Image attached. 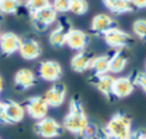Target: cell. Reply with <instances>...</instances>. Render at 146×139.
<instances>
[{
    "instance_id": "6da1fadb",
    "label": "cell",
    "mask_w": 146,
    "mask_h": 139,
    "mask_svg": "<svg viewBox=\"0 0 146 139\" xmlns=\"http://www.w3.org/2000/svg\"><path fill=\"white\" fill-rule=\"evenodd\" d=\"M89 124V120L82 101L78 96H74L70 100L68 111L63 120V129L71 132L74 136H79Z\"/></svg>"
},
{
    "instance_id": "7a4b0ae2",
    "label": "cell",
    "mask_w": 146,
    "mask_h": 139,
    "mask_svg": "<svg viewBox=\"0 0 146 139\" xmlns=\"http://www.w3.org/2000/svg\"><path fill=\"white\" fill-rule=\"evenodd\" d=\"M104 131L110 139H128L132 132V121L125 113L117 112L107 121Z\"/></svg>"
},
{
    "instance_id": "3957f363",
    "label": "cell",
    "mask_w": 146,
    "mask_h": 139,
    "mask_svg": "<svg viewBox=\"0 0 146 139\" xmlns=\"http://www.w3.org/2000/svg\"><path fill=\"white\" fill-rule=\"evenodd\" d=\"M34 133L43 139H54L62 136L64 129L63 125L54 117H43L34 123Z\"/></svg>"
},
{
    "instance_id": "277c9868",
    "label": "cell",
    "mask_w": 146,
    "mask_h": 139,
    "mask_svg": "<svg viewBox=\"0 0 146 139\" xmlns=\"http://www.w3.org/2000/svg\"><path fill=\"white\" fill-rule=\"evenodd\" d=\"M57 14L58 13L55 10V8L51 5H49L48 7L31 15L32 26L34 27V30H36L39 32H43L52 23H55V21L57 19Z\"/></svg>"
},
{
    "instance_id": "5b68a950",
    "label": "cell",
    "mask_w": 146,
    "mask_h": 139,
    "mask_svg": "<svg viewBox=\"0 0 146 139\" xmlns=\"http://www.w3.org/2000/svg\"><path fill=\"white\" fill-rule=\"evenodd\" d=\"M104 40L107 46H110L111 48L117 49V50L123 49L133 42L132 36L119 27H114V28L107 31L104 34Z\"/></svg>"
},
{
    "instance_id": "8992f818",
    "label": "cell",
    "mask_w": 146,
    "mask_h": 139,
    "mask_svg": "<svg viewBox=\"0 0 146 139\" xmlns=\"http://www.w3.org/2000/svg\"><path fill=\"white\" fill-rule=\"evenodd\" d=\"M25 113L29 114L30 117L39 121L47 116L49 106L46 103L43 96H32L30 97L24 105Z\"/></svg>"
},
{
    "instance_id": "52a82bcc",
    "label": "cell",
    "mask_w": 146,
    "mask_h": 139,
    "mask_svg": "<svg viewBox=\"0 0 146 139\" xmlns=\"http://www.w3.org/2000/svg\"><path fill=\"white\" fill-rule=\"evenodd\" d=\"M38 73L42 80L48 82H56L60 79L63 74V70H62V65L54 59H47L39 64Z\"/></svg>"
},
{
    "instance_id": "ba28073f",
    "label": "cell",
    "mask_w": 146,
    "mask_h": 139,
    "mask_svg": "<svg viewBox=\"0 0 146 139\" xmlns=\"http://www.w3.org/2000/svg\"><path fill=\"white\" fill-rule=\"evenodd\" d=\"M25 116V108L15 100L3 101V123L15 124L23 121Z\"/></svg>"
},
{
    "instance_id": "9c48e42d",
    "label": "cell",
    "mask_w": 146,
    "mask_h": 139,
    "mask_svg": "<svg viewBox=\"0 0 146 139\" xmlns=\"http://www.w3.org/2000/svg\"><path fill=\"white\" fill-rule=\"evenodd\" d=\"M66 95H67L66 85L64 83L57 82V83L52 84L44 92L43 98L49 107L56 108V107H59L60 105H63V103L66 99Z\"/></svg>"
},
{
    "instance_id": "30bf717a",
    "label": "cell",
    "mask_w": 146,
    "mask_h": 139,
    "mask_svg": "<svg viewBox=\"0 0 146 139\" xmlns=\"http://www.w3.org/2000/svg\"><path fill=\"white\" fill-rule=\"evenodd\" d=\"M21 57L25 60H34L41 56L42 47L40 42L35 39L25 38L21 40V46L18 49Z\"/></svg>"
},
{
    "instance_id": "8fae6325",
    "label": "cell",
    "mask_w": 146,
    "mask_h": 139,
    "mask_svg": "<svg viewBox=\"0 0 146 139\" xmlns=\"http://www.w3.org/2000/svg\"><path fill=\"white\" fill-rule=\"evenodd\" d=\"M89 40H90V36L88 33H86L82 30H78V28L72 27L70 30L67 36H66L65 44L75 51H82L88 46Z\"/></svg>"
},
{
    "instance_id": "7c38bea8",
    "label": "cell",
    "mask_w": 146,
    "mask_h": 139,
    "mask_svg": "<svg viewBox=\"0 0 146 139\" xmlns=\"http://www.w3.org/2000/svg\"><path fill=\"white\" fill-rule=\"evenodd\" d=\"M36 83V76L30 68H21L14 75V85L19 91H25L33 88Z\"/></svg>"
},
{
    "instance_id": "4fadbf2b",
    "label": "cell",
    "mask_w": 146,
    "mask_h": 139,
    "mask_svg": "<svg viewBox=\"0 0 146 139\" xmlns=\"http://www.w3.org/2000/svg\"><path fill=\"white\" fill-rule=\"evenodd\" d=\"M115 77L111 74H104V75H94L91 79V83L95 85V88L108 100H112L114 98L113 96V84H114Z\"/></svg>"
},
{
    "instance_id": "5bb4252c",
    "label": "cell",
    "mask_w": 146,
    "mask_h": 139,
    "mask_svg": "<svg viewBox=\"0 0 146 139\" xmlns=\"http://www.w3.org/2000/svg\"><path fill=\"white\" fill-rule=\"evenodd\" d=\"M135 87L136 85L133 79L130 75L115 77L113 84V96L114 98H120V99L127 98L133 92Z\"/></svg>"
},
{
    "instance_id": "9a60e30c",
    "label": "cell",
    "mask_w": 146,
    "mask_h": 139,
    "mask_svg": "<svg viewBox=\"0 0 146 139\" xmlns=\"http://www.w3.org/2000/svg\"><path fill=\"white\" fill-rule=\"evenodd\" d=\"M117 27L114 18L107 14H98L96 15L90 23V30L96 34H105L107 31Z\"/></svg>"
},
{
    "instance_id": "2e32d148",
    "label": "cell",
    "mask_w": 146,
    "mask_h": 139,
    "mask_svg": "<svg viewBox=\"0 0 146 139\" xmlns=\"http://www.w3.org/2000/svg\"><path fill=\"white\" fill-rule=\"evenodd\" d=\"M21 38L14 32H6L0 36V50L2 55L10 56L18 51L21 46Z\"/></svg>"
},
{
    "instance_id": "e0dca14e",
    "label": "cell",
    "mask_w": 146,
    "mask_h": 139,
    "mask_svg": "<svg viewBox=\"0 0 146 139\" xmlns=\"http://www.w3.org/2000/svg\"><path fill=\"white\" fill-rule=\"evenodd\" d=\"M71 25L67 22H60L49 34V43L54 48H62L65 46L66 36L71 30Z\"/></svg>"
},
{
    "instance_id": "ac0fdd59",
    "label": "cell",
    "mask_w": 146,
    "mask_h": 139,
    "mask_svg": "<svg viewBox=\"0 0 146 139\" xmlns=\"http://www.w3.org/2000/svg\"><path fill=\"white\" fill-rule=\"evenodd\" d=\"M92 58L94 57L91 56V54L87 52L86 50L78 51L71 58V63H70L71 68L76 73H83L90 68V64H91Z\"/></svg>"
},
{
    "instance_id": "d6986e66",
    "label": "cell",
    "mask_w": 146,
    "mask_h": 139,
    "mask_svg": "<svg viewBox=\"0 0 146 139\" xmlns=\"http://www.w3.org/2000/svg\"><path fill=\"white\" fill-rule=\"evenodd\" d=\"M127 64H128V57H127V55L124 54L123 49H119L113 55H111L108 72L110 73H113V74L121 73L125 68Z\"/></svg>"
},
{
    "instance_id": "ffe728a7",
    "label": "cell",
    "mask_w": 146,
    "mask_h": 139,
    "mask_svg": "<svg viewBox=\"0 0 146 139\" xmlns=\"http://www.w3.org/2000/svg\"><path fill=\"white\" fill-rule=\"evenodd\" d=\"M110 55H99L92 58L90 68L94 73V75H104L108 74V67H110Z\"/></svg>"
},
{
    "instance_id": "44dd1931",
    "label": "cell",
    "mask_w": 146,
    "mask_h": 139,
    "mask_svg": "<svg viewBox=\"0 0 146 139\" xmlns=\"http://www.w3.org/2000/svg\"><path fill=\"white\" fill-rule=\"evenodd\" d=\"M105 7L114 15L127 14V13H131L135 10V7L130 0H114L105 5Z\"/></svg>"
},
{
    "instance_id": "7402d4cb",
    "label": "cell",
    "mask_w": 146,
    "mask_h": 139,
    "mask_svg": "<svg viewBox=\"0 0 146 139\" xmlns=\"http://www.w3.org/2000/svg\"><path fill=\"white\" fill-rule=\"evenodd\" d=\"M104 133H105L104 128H100L97 124L89 122L87 128L78 136V139H98Z\"/></svg>"
},
{
    "instance_id": "603a6c76",
    "label": "cell",
    "mask_w": 146,
    "mask_h": 139,
    "mask_svg": "<svg viewBox=\"0 0 146 139\" xmlns=\"http://www.w3.org/2000/svg\"><path fill=\"white\" fill-rule=\"evenodd\" d=\"M21 6V0H0V13L15 14Z\"/></svg>"
},
{
    "instance_id": "cb8c5ba5",
    "label": "cell",
    "mask_w": 146,
    "mask_h": 139,
    "mask_svg": "<svg viewBox=\"0 0 146 139\" xmlns=\"http://www.w3.org/2000/svg\"><path fill=\"white\" fill-rule=\"evenodd\" d=\"M49 5H51L49 0H25V7L31 15L48 7Z\"/></svg>"
},
{
    "instance_id": "d4e9b609",
    "label": "cell",
    "mask_w": 146,
    "mask_h": 139,
    "mask_svg": "<svg viewBox=\"0 0 146 139\" xmlns=\"http://www.w3.org/2000/svg\"><path fill=\"white\" fill-rule=\"evenodd\" d=\"M89 9V3L87 0H71L70 11L75 15H84Z\"/></svg>"
},
{
    "instance_id": "484cf974",
    "label": "cell",
    "mask_w": 146,
    "mask_h": 139,
    "mask_svg": "<svg viewBox=\"0 0 146 139\" xmlns=\"http://www.w3.org/2000/svg\"><path fill=\"white\" fill-rule=\"evenodd\" d=\"M132 32L140 40L146 41V19H144V18L136 19L132 24Z\"/></svg>"
},
{
    "instance_id": "4316f807",
    "label": "cell",
    "mask_w": 146,
    "mask_h": 139,
    "mask_svg": "<svg viewBox=\"0 0 146 139\" xmlns=\"http://www.w3.org/2000/svg\"><path fill=\"white\" fill-rule=\"evenodd\" d=\"M51 6L55 8L57 13L65 14L70 11V6H71V0H52Z\"/></svg>"
},
{
    "instance_id": "83f0119b",
    "label": "cell",
    "mask_w": 146,
    "mask_h": 139,
    "mask_svg": "<svg viewBox=\"0 0 146 139\" xmlns=\"http://www.w3.org/2000/svg\"><path fill=\"white\" fill-rule=\"evenodd\" d=\"M133 82L146 93V72H138L133 77Z\"/></svg>"
},
{
    "instance_id": "f1b7e54d",
    "label": "cell",
    "mask_w": 146,
    "mask_h": 139,
    "mask_svg": "<svg viewBox=\"0 0 146 139\" xmlns=\"http://www.w3.org/2000/svg\"><path fill=\"white\" fill-rule=\"evenodd\" d=\"M128 139H146V130L144 129L132 130Z\"/></svg>"
},
{
    "instance_id": "f546056e",
    "label": "cell",
    "mask_w": 146,
    "mask_h": 139,
    "mask_svg": "<svg viewBox=\"0 0 146 139\" xmlns=\"http://www.w3.org/2000/svg\"><path fill=\"white\" fill-rule=\"evenodd\" d=\"M131 3L133 5L135 9H144L146 8V0H130Z\"/></svg>"
},
{
    "instance_id": "4dcf8cb0",
    "label": "cell",
    "mask_w": 146,
    "mask_h": 139,
    "mask_svg": "<svg viewBox=\"0 0 146 139\" xmlns=\"http://www.w3.org/2000/svg\"><path fill=\"white\" fill-rule=\"evenodd\" d=\"M0 122L3 123V101H0Z\"/></svg>"
},
{
    "instance_id": "1f68e13d",
    "label": "cell",
    "mask_w": 146,
    "mask_h": 139,
    "mask_svg": "<svg viewBox=\"0 0 146 139\" xmlns=\"http://www.w3.org/2000/svg\"><path fill=\"white\" fill-rule=\"evenodd\" d=\"M2 89H3V80H2V77L0 75V92L2 91Z\"/></svg>"
},
{
    "instance_id": "d6a6232c",
    "label": "cell",
    "mask_w": 146,
    "mask_h": 139,
    "mask_svg": "<svg viewBox=\"0 0 146 139\" xmlns=\"http://www.w3.org/2000/svg\"><path fill=\"white\" fill-rule=\"evenodd\" d=\"M98 139H110V138H108V137H107V136H106V133H104V134H103V136H102V137H99V138H98Z\"/></svg>"
},
{
    "instance_id": "836d02e7",
    "label": "cell",
    "mask_w": 146,
    "mask_h": 139,
    "mask_svg": "<svg viewBox=\"0 0 146 139\" xmlns=\"http://www.w3.org/2000/svg\"><path fill=\"white\" fill-rule=\"evenodd\" d=\"M112 1H114V0H103V3H104V5H107V3L112 2Z\"/></svg>"
},
{
    "instance_id": "e575fe53",
    "label": "cell",
    "mask_w": 146,
    "mask_h": 139,
    "mask_svg": "<svg viewBox=\"0 0 146 139\" xmlns=\"http://www.w3.org/2000/svg\"><path fill=\"white\" fill-rule=\"evenodd\" d=\"M145 68H146V63H145Z\"/></svg>"
},
{
    "instance_id": "d590c367",
    "label": "cell",
    "mask_w": 146,
    "mask_h": 139,
    "mask_svg": "<svg viewBox=\"0 0 146 139\" xmlns=\"http://www.w3.org/2000/svg\"><path fill=\"white\" fill-rule=\"evenodd\" d=\"M0 36H1V33H0Z\"/></svg>"
},
{
    "instance_id": "8d00e7d4",
    "label": "cell",
    "mask_w": 146,
    "mask_h": 139,
    "mask_svg": "<svg viewBox=\"0 0 146 139\" xmlns=\"http://www.w3.org/2000/svg\"><path fill=\"white\" fill-rule=\"evenodd\" d=\"M0 139H1V138H0Z\"/></svg>"
}]
</instances>
